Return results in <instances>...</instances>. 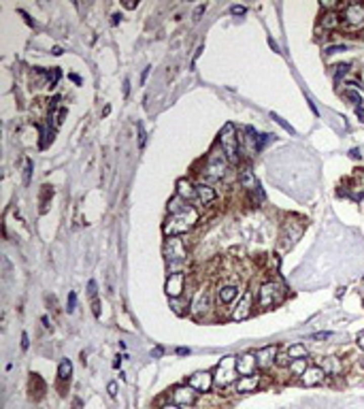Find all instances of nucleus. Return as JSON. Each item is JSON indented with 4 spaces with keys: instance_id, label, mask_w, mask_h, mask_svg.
I'll list each match as a JSON object with an SVG mask.
<instances>
[{
    "instance_id": "nucleus-1",
    "label": "nucleus",
    "mask_w": 364,
    "mask_h": 409,
    "mask_svg": "<svg viewBox=\"0 0 364 409\" xmlns=\"http://www.w3.org/2000/svg\"><path fill=\"white\" fill-rule=\"evenodd\" d=\"M169 211H171V216L162 226L166 237H181L183 232L194 228L196 222H198V211H196L192 204L181 200L179 196L169 202Z\"/></svg>"
},
{
    "instance_id": "nucleus-2",
    "label": "nucleus",
    "mask_w": 364,
    "mask_h": 409,
    "mask_svg": "<svg viewBox=\"0 0 364 409\" xmlns=\"http://www.w3.org/2000/svg\"><path fill=\"white\" fill-rule=\"evenodd\" d=\"M220 147L230 165H238V160H241V141H238L234 124H230V121L224 124L220 130Z\"/></svg>"
},
{
    "instance_id": "nucleus-3",
    "label": "nucleus",
    "mask_w": 364,
    "mask_h": 409,
    "mask_svg": "<svg viewBox=\"0 0 364 409\" xmlns=\"http://www.w3.org/2000/svg\"><path fill=\"white\" fill-rule=\"evenodd\" d=\"M164 258L169 262L171 273L181 271V264L188 260V245L181 237H169L164 243Z\"/></svg>"
},
{
    "instance_id": "nucleus-4",
    "label": "nucleus",
    "mask_w": 364,
    "mask_h": 409,
    "mask_svg": "<svg viewBox=\"0 0 364 409\" xmlns=\"http://www.w3.org/2000/svg\"><path fill=\"white\" fill-rule=\"evenodd\" d=\"M238 371H236V356H224L220 362H217L215 371H213V384L217 388H228L230 384L236 382Z\"/></svg>"
},
{
    "instance_id": "nucleus-5",
    "label": "nucleus",
    "mask_w": 364,
    "mask_h": 409,
    "mask_svg": "<svg viewBox=\"0 0 364 409\" xmlns=\"http://www.w3.org/2000/svg\"><path fill=\"white\" fill-rule=\"evenodd\" d=\"M286 296V288L277 281H264L258 290V305L262 309H268V307H275L284 301Z\"/></svg>"
},
{
    "instance_id": "nucleus-6",
    "label": "nucleus",
    "mask_w": 364,
    "mask_h": 409,
    "mask_svg": "<svg viewBox=\"0 0 364 409\" xmlns=\"http://www.w3.org/2000/svg\"><path fill=\"white\" fill-rule=\"evenodd\" d=\"M228 158L220 151H213L209 153V158H207V165H205V175L209 179H224L226 173H228Z\"/></svg>"
},
{
    "instance_id": "nucleus-7",
    "label": "nucleus",
    "mask_w": 364,
    "mask_h": 409,
    "mask_svg": "<svg viewBox=\"0 0 364 409\" xmlns=\"http://www.w3.org/2000/svg\"><path fill=\"white\" fill-rule=\"evenodd\" d=\"M252 313H254V292L245 290V294L238 299V305L234 307V311L230 313V320L232 322H243L247 318H252Z\"/></svg>"
},
{
    "instance_id": "nucleus-8",
    "label": "nucleus",
    "mask_w": 364,
    "mask_h": 409,
    "mask_svg": "<svg viewBox=\"0 0 364 409\" xmlns=\"http://www.w3.org/2000/svg\"><path fill=\"white\" fill-rule=\"evenodd\" d=\"M303 230H305V226H303V222H294V220H288L286 224H284V232H281V245L288 250V248H292V245L303 237Z\"/></svg>"
},
{
    "instance_id": "nucleus-9",
    "label": "nucleus",
    "mask_w": 364,
    "mask_h": 409,
    "mask_svg": "<svg viewBox=\"0 0 364 409\" xmlns=\"http://www.w3.org/2000/svg\"><path fill=\"white\" fill-rule=\"evenodd\" d=\"M196 394L198 392H196L194 388H190L188 384L177 386V388H173V392H171V401L175 405H179V407H192L196 403Z\"/></svg>"
},
{
    "instance_id": "nucleus-10",
    "label": "nucleus",
    "mask_w": 364,
    "mask_h": 409,
    "mask_svg": "<svg viewBox=\"0 0 364 409\" xmlns=\"http://www.w3.org/2000/svg\"><path fill=\"white\" fill-rule=\"evenodd\" d=\"M164 290H166V294H169L171 299H179V296L183 294V290H185V273L183 271L171 273L169 277H166Z\"/></svg>"
},
{
    "instance_id": "nucleus-11",
    "label": "nucleus",
    "mask_w": 364,
    "mask_h": 409,
    "mask_svg": "<svg viewBox=\"0 0 364 409\" xmlns=\"http://www.w3.org/2000/svg\"><path fill=\"white\" fill-rule=\"evenodd\" d=\"M188 386L194 388V390L198 392V394L209 392L211 388L215 386V384H213V373H209V371H198V373H194V375L188 377Z\"/></svg>"
},
{
    "instance_id": "nucleus-12",
    "label": "nucleus",
    "mask_w": 364,
    "mask_h": 409,
    "mask_svg": "<svg viewBox=\"0 0 364 409\" xmlns=\"http://www.w3.org/2000/svg\"><path fill=\"white\" fill-rule=\"evenodd\" d=\"M277 354H279V347L277 345H264L256 352V362H258V369H270L277 360Z\"/></svg>"
},
{
    "instance_id": "nucleus-13",
    "label": "nucleus",
    "mask_w": 364,
    "mask_h": 409,
    "mask_svg": "<svg viewBox=\"0 0 364 409\" xmlns=\"http://www.w3.org/2000/svg\"><path fill=\"white\" fill-rule=\"evenodd\" d=\"M207 309H209V292H207L205 288H200L198 292L194 294V299H192L190 313H192V318L200 320L203 315H205V311H207Z\"/></svg>"
},
{
    "instance_id": "nucleus-14",
    "label": "nucleus",
    "mask_w": 364,
    "mask_h": 409,
    "mask_svg": "<svg viewBox=\"0 0 364 409\" xmlns=\"http://www.w3.org/2000/svg\"><path fill=\"white\" fill-rule=\"evenodd\" d=\"M343 19H345L347 28H358L364 24V5H345V11H343Z\"/></svg>"
},
{
    "instance_id": "nucleus-15",
    "label": "nucleus",
    "mask_w": 364,
    "mask_h": 409,
    "mask_svg": "<svg viewBox=\"0 0 364 409\" xmlns=\"http://www.w3.org/2000/svg\"><path fill=\"white\" fill-rule=\"evenodd\" d=\"M324 380H326V373H324V369H321L319 364H309V369H307L303 375H300V384L307 386V388L319 386Z\"/></svg>"
},
{
    "instance_id": "nucleus-16",
    "label": "nucleus",
    "mask_w": 364,
    "mask_h": 409,
    "mask_svg": "<svg viewBox=\"0 0 364 409\" xmlns=\"http://www.w3.org/2000/svg\"><path fill=\"white\" fill-rule=\"evenodd\" d=\"M258 386H260V375L258 373H254V375H241L234 382V390L238 394H247V392H254Z\"/></svg>"
},
{
    "instance_id": "nucleus-17",
    "label": "nucleus",
    "mask_w": 364,
    "mask_h": 409,
    "mask_svg": "<svg viewBox=\"0 0 364 409\" xmlns=\"http://www.w3.org/2000/svg\"><path fill=\"white\" fill-rule=\"evenodd\" d=\"M256 354H243V356H236V371L238 375H254L256 373Z\"/></svg>"
},
{
    "instance_id": "nucleus-18",
    "label": "nucleus",
    "mask_w": 364,
    "mask_h": 409,
    "mask_svg": "<svg viewBox=\"0 0 364 409\" xmlns=\"http://www.w3.org/2000/svg\"><path fill=\"white\" fill-rule=\"evenodd\" d=\"M238 296V285L236 283H224L217 288V301L220 305H230Z\"/></svg>"
},
{
    "instance_id": "nucleus-19",
    "label": "nucleus",
    "mask_w": 364,
    "mask_h": 409,
    "mask_svg": "<svg viewBox=\"0 0 364 409\" xmlns=\"http://www.w3.org/2000/svg\"><path fill=\"white\" fill-rule=\"evenodd\" d=\"M177 196H179L181 200H185V202L192 200L196 196V186L190 179H185V177L179 179V181H177Z\"/></svg>"
},
{
    "instance_id": "nucleus-20",
    "label": "nucleus",
    "mask_w": 364,
    "mask_h": 409,
    "mask_svg": "<svg viewBox=\"0 0 364 409\" xmlns=\"http://www.w3.org/2000/svg\"><path fill=\"white\" fill-rule=\"evenodd\" d=\"M238 183H241L245 190H256V192H260V183H258L254 171L249 169V167H245V169L241 171V175H238Z\"/></svg>"
},
{
    "instance_id": "nucleus-21",
    "label": "nucleus",
    "mask_w": 364,
    "mask_h": 409,
    "mask_svg": "<svg viewBox=\"0 0 364 409\" xmlns=\"http://www.w3.org/2000/svg\"><path fill=\"white\" fill-rule=\"evenodd\" d=\"M196 196H198V200L203 204H209V202H213L217 198V194H215V190L209 186V183H198V186H196Z\"/></svg>"
},
{
    "instance_id": "nucleus-22",
    "label": "nucleus",
    "mask_w": 364,
    "mask_h": 409,
    "mask_svg": "<svg viewBox=\"0 0 364 409\" xmlns=\"http://www.w3.org/2000/svg\"><path fill=\"white\" fill-rule=\"evenodd\" d=\"M319 366L324 369L326 375H339L341 369H343V364H341V360L337 356H328V358H324V360H319Z\"/></svg>"
},
{
    "instance_id": "nucleus-23",
    "label": "nucleus",
    "mask_w": 364,
    "mask_h": 409,
    "mask_svg": "<svg viewBox=\"0 0 364 409\" xmlns=\"http://www.w3.org/2000/svg\"><path fill=\"white\" fill-rule=\"evenodd\" d=\"M321 28H324V30H337V28H341V15L335 13V11L326 13L324 19H321Z\"/></svg>"
},
{
    "instance_id": "nucleus-24",
    "label": "nucleus",
    "mask_w": 364,
    "mask_h": 409,
    "mask_svg": "<svg viewBox=\"0 0 364 409\" xmlns=\"http://www.w3.org/2000/svg\"><path fill=\"white\" fill-rule=\"evenodd\" d=\"M288 369H290V373H292L294 377H300V375H303V373L309 369V362H307V358H296V360L290 362Z\"/></svg>"
},
{
    "instance_id": "nucleus-25",
    "label": "nucleus",
    "mask_w": 364,
    "mask_h": 409,
    "mask_svg": "<svg viewBox=\"0 0 364 409\" xmlns=\"http://www.w3.org/2000/svg\"><path fill=\"white\" fill-rule=\"evenodd\" d=\"M70 375H72V362L68 360V358H64V360L60 362V366H58V380L66 382V380H70Z\"/></svg>"
},
{
    "instance_id": "nucleus-26",
    "label": "nucleus",
    "mask_w": 364,
    "mask_h": 409,
    "mask_svg": "<svg viewBox=\"0 0 364 409\" xmlns=\"http://www.w3.org/2000/svg\"><path fill=\"white\" fill-rule=\"evenodd\" d=\"M288 354L292 360H296V358H307V347L300 345V343H294V345L288 347Z\"/></svg>"
},
{
    "instance_id": "nucleus-27",
    "label": "nucleus",
    "mask_w": 364,
    "mask_h": 409,
    "mask_svg": "<svg viewBox=\"0 0 364 409\" xmlns=\"http://www.w3.org/2000/svg\"><path fill=\"white\" fill-rule=\"evenodd\" d=\"M343 96H345L347 100H351L356 107H362V96H360V92L356 88H347L345 92H343Z\"/></svg>"
},
{
    "instance_id": "nucleus-28",
    "label": "nucleus",
    "mask_w": 364,
    "mask_h": 409,
    "mask_svg": "<svg viewBox=\"0 0 364 409\" xmlns=\"http://www.w3.org/2000/svg\"><path fill=\"white\" fill-rule=\"evenodd\" d=\"M270 117H273V119H275V121H277V124H279V126H281V128H284L286 132H290V135H296V130H294L292 126H290V124H288V121H286V119H281V117H279L277 113H270Z\"/></svg>"
},
{
    "instance_id": "nucleus-29",
    "label": "nucleus",
    "mask_w": 364,
    "mask_h": 409,
    "mask_svg": "<svg viewBox=\"0 0 364 409\" xmlns=\"http://www.w3.org/2000/svg\"><path fill=\"white\" fill-rule=\"evenodd\" d=\"M290 362H292V358H290L288 352H279L277 354V360H275L277 366H290Z\"/></svg>"
},
{
    "instance_id": "nucleus-30",
    "label": "nucleus",
    "mask_w": 364,
    "mask_h": 409,
    "mask_svg": "<svg viewBox=\"0 0 364 409\" xmlns=\"http://www.w3.org/2000/svg\"><path fill=\"white\" fill-rule=\"evenodd\" d=\"M75 307H77V294L70 292V294H68V301H66V311L72 313V311H75Z\"/></svg>"
},
{
    "instance_id": "nucleus-31",
    "label": "nucleus",
    "mask_w": 364,
    "mask_h": 409,
    "mask_svg": "<svg viewBox=\"0 0 364 409\" xmlns=\"http://www.w3.org/2000/svg\"><path fill=\"white\" fill-rule=\"evenodd\" d=\"M335 68H337V70H335V79H337V81L349 73V64H339V66H335Z\"/></svg>"
},
{
    "instance_id": "nucleus-32",
    "label": "nucleus",
    "mask_w": 364,
    "mask_h": 409,
    "mask_svg": "<svg viewBox=\"0 0 364 409\" xmlns=\"http://www.w3.org/2000/svg\"><path fill=\"white\" fill-rule=\"evenodd\" d=\"M324 51H326L328 56H332V54H339V51H347V45H330Z\"/></svg>"
},
{
    "instance_id": "nucleus-33",
    "label": "nucleus",
    "mask_w": 364,
    "mask_h": 409,
    "mask_svg": "<svg viewBox=\"0 0 364 409\" xmlns=\"http://www.w3.org/2000/svg\"><path fill=\"white\" fill-rule=\"evenodd\" d=\"M92 311H94L96 318H100V301H98V296H92Z\"/></svg>"
},
{
    "instance_id": "nucleus-34",
    "label": "nucleus",
    "mask_w": 364,
    "mask_h": 409,
    "mask_svg": "<svg viewBox=\"0 0 364 409\" xmlns=\"http://www.w3.org/2000/svg\"><path fill=\"white\" fill-rule=\"evenodd\" d=\"M330 337H332V333H315V335H311V339H313V341H326V339H330Z\"/></svg>"
},
{
    "instance_id": "nucleus-35",
    "label": "nucleus",
    "mask_w": 364,
    "mask_h": 409,
    "mask_svg": "<svg viewBox=\"0 0 364 409\" xmlns=\"http://www.w3.org/2000/svg\"><path fill=\"white\" fill-rule=\"evenodd\" d=\"M230 13H232V15H245L247 9H245L243 5H232V7H230Z\"/></svg>"
},
{
    "instance_id": "nucleus-36",
    "label": "nucleus",
    "mask_w": 364,
    "mask_h": 409,
    "mask_svg": "<svg viewBox=\"0 0 364 409\" xmlns=\"http://www.w3.org/2000/svg\"><path fill=\"white\" fill-rule=\"evenodd\" d=\"M45 75H47V79H49V84L56 86V81L60 79V70H49V73H45Z\"/></svg>"
},
{
    "instance_id": "nucleus-37",
    "label": "nucleus",
    "mask_w": 364,
    "mask_h": 409,
    "mask_svg": "<svg viewBox=\"0 0 364 409\" xmlns=\"http://www.w3.org/2000/svg\"><path fill=\"white\" fill-rule=\"evenodd\" d=\"M205 11H207V5H198V7H196V11H194V15H192V17H194V22H198Z\"/></svg>"
},
{
    "instance_id": "nucleus-38",
    "label": "nucleus",
    "mask_w": 364,
    "mask_h": 409,
    "mask_svg": "<svg viewBox=\"0 0 364 409\" xmlns=\"http://www.w3.org/2000/svg\"><path fill=\"white\" fill-rule=\"evenodd\" d=\"M30 175H32V160H26V175H24L26 183H30Z\"/></svg>"
},
{
    "instance_id": "nucleus-39",
    "label": "nucleus",
    "mask_w": 364,
    "mask_h": 409,
    "mask_svg": "<svg viewBox=\"0 0 364 409\" xmlns=\"http://www.w3.org/2000/svg\"><path fill=\"white\" fill-rule=\"evenodd\" d=\"M88 292H90V296H98V285H96L94 279H92V281L88 283Z\"/></svg>"
},
{
    "instance_id": "nucleus-40",
    "label": "nucleus",
    "mask_w": 364,
    "mask_h": 409,
    "mask_svg": "<svg viewBox=\"0 0 364 409\" xmlns=\"http://www.w3.org/2000/svg\"><path fill=\"white\" fill-rule=\"evenodd\" d=\"M107 392H109L111 398H115V396H117V384H115V382H111V384L107 386Z\"/></svg>"
},
{
    "instance_id": "nucleus-41",
    "label": "nucleus",
    "mask_w": 364,
    "mask_h": 409,
    "mask_svg": "<svg viewBox=\"0 0 364 409\" xmlns=\"http://www.w3.org/2000/svg\"><path fill=\"white\" fill-rule=\"evenodd\" d=\"M145 139H147V135H145V128L143 124H139V145L145 147Z\"/></svg>"
},
{
    "instance_id": "nucleus-42",
    "label": "nucleus",
    "mask_w": 364,
    "mask_h": 409,
    "mask_svg": "<svg viewBox=\"0 0 364 409\" xmlns=\"http://www.w3.org/2000/svg\"><path fill=\"white\" fill-rule=\"evenodd\" d=\"M30 347V339H28V333H22V350H28Z\"/></svg>"
},
{
    "instance_id": "nucleus-43",
    "label": "nucleus",
    "mask_w": 364,
    "mask_h": 409,
    "mask_svg": "<svg viewBox=\"0 0 364 409\" xmlns=\"http://www.w3.org/2000/svg\"><path fill=\"white\" fill-rule=\"evenodd\" d=\"M356 117L364 124V105H362V107H356Z\"/></svg>"
},
{
    "instance_id": "nucleus-44",
    "label": "nucleus",
    "mask_w": 364,
    "mask_h": 409,
    "mask_svg": "<svg viewBox=\"0 0 364 409\" xmlns=\"http://www.w3.org/2000/svg\"><path fill=\"white\" fill-rule=\"evenodd\" d=\"M356 341H358V345L362 347V350H364V331H360L358 333V337H356Z\"/></svg>"
},
{
    "instance_id": "nucleus-45",
    "label": "nucleus",
    "mask_w": 364,
    "mask_h": 409,
    "mask_svg": "<svg viewBox=\"0 0 364 409\" xmlns=\"http://www.w3.org/2000/svg\"><path fill=\"white\" fill-rule=\"evenodd\" d=\"M268 45H270V47H273V51H275V54H281V51H279V45L275 43V40H273V38H268Z\"/></svg>"
},
{
    "instance_id": "nucleus-46",
    "label": "nucleus",
    "mask_w": 364,
    "mask_h": 409,
    "mask_svg": "<svg viewBox=\"0 0 364 409\" xmlns=\"http://www.w3.org/2000/svg\"><path fill=\"white\" fill-rule=\"evenodd\" d=\"M119 22H122V15H119V13H115V15H113V19H111V24H113V26H117Z\"/></svg>"
},
{
    "instance_id": "nucleus-47",
    "label": "nucleus",
    "mask_w": 364,
    "mask_h": 409,
    "mask_svg": "<svg viewBox=\"0 0 364 409\" xmlns=\"http://www.w3.org/2000/svg\"><path fill=\"white\" fill-rule=\"evenodd\" d=\"M162 409H183V407L175 405V403H166V405H162Z\"/></svg>"
},
{
    "instance_id": "nucleus-48",
    "label": "nucleus",
    "mask_w": 364,
    "mask_h": 409,
    "mask_svg": "<svg viewBox=\"0 0 364 409\" xmlns=\"http://www.w3.org/2000/svg\"><path fill=\"white\" fill-rule=\"evenodd\" d=\"M128 92H130V81L126 79L124 81V96H128Z\"/></svg>"
},
{
    "instance_id": "nucleus-49",
    "label": "nucleus",
    "mask_w": 364,
    "mask_h": 409,
    "mask_svg": "<svg viewBox=\"0 0 364 409\" xmlns=\"http://www.w3.org/2000/svg\"><path fill=\"white\" fill-rule=\"evenodd\" d=\"M177 354H179V356H185V354H190V350H188V347H177Z\"/></svg>"
},
{
    "instance_id": "nucleus-50",
    "label": "nucleus",
    "mask_w": 364,
    "mask_h": 409,
    "mask_svg": "<svg viewBox=\"0 0 364 409\" xmlns=\"http://www.w3.org/2000/svg\"><path fill=\"white\" fill-rule=\"evenodd\" d=\"M349 156H351L353 160H360V151H358V149H351V151H349Z\"/></svg>"
},
{
    "instance_id": "nucleus-51",
    "label": "nucleus",
    "mask_w": 364,
    "mask_h": 409,
    "mask_svg": "<svg viewBox=\"0 0 364 409\" xmlns=\"http://www.w3.org/2000/svg\"><path fill=\"white\" fill-rule=\"evenodd\" d=\"M122 358H124V356H117L115 360H113V366H115V369H119V366H122Z\"/></svg>"
},
{
    "instance_id": "nucleus-52",
    "label": "nucleus",
    "mask_w": 364,
    "mask_h": 409,
    "mask_svg": "<svg viewBox=\"0 0 364 409\" xmlns=\"http://www.w3.org/2000/svg\"><path fill=\"white\" fill-rule=\"evenodd\" d=\"M51 51H54V56H62V54H64V49H62V47H54Z\"/></svg>"
},
{
    "instance_id": "nucleus-53",
    "label": "nucleus",
    "mask_w": 364,
    "mask_h": 409,
    "mask_svg": "<svg viewBox=\"0 0 364 409\" xmlns=\"http://www.w3.org/2000/svg\"><path fill=\"white\" fill-rule=\"evenodd\" d=\"M147 75H149V66L143 70V77H141V81H143V84H145V79H147Z\"/></svg>"
},
{
    "instance_id": "nucleus-54",
    "label": "nucleus",
    "mask_w": 364,
    "mask_h": 409,
    "mask_svg": "<svg viewBox=\"0 0 364 409\" xmlns=\"http://www.w3.org/2000/svg\"><path fill=\"white\" fill-rule=\"evenodd\" d=\"M124 7H126V9H137V7H139V3H126Z\"/></svg>"
},
{
    "instance_id": "nucleus-55",
    "label": "nucleus",
    "mask_w": 364,
    "mask_h": 409,
    "mask_svg": "<svg viewBox=\"0 0 364 409\" xmlns=\"http://www.w3.org/2000/svg\"><path fill=\"white\" fill-rule=\"evenodd\" d=\"M307 102H309V107H311V111H313V113H315V115H317V113H319V111H317V109H315V105H313V102H311V100H307Z\"/></svg>"
},
{
    "instance_id": "nucleus-56",
    "label": "nucleus",
    "mask_w": 364,
    "mask_h": 409,
    "mask_svg": "<svg viewBox=\"0 0 364 409\" xmlns=\"http://www.w3.org/2000/svg\"><path fill=\"white\" fill-rule=\"evenodd\" d=\"M360 209H362V213H364V196H360Z\"/></svg>"
},
{
    "instance_id": "nucleus-57",
    "label": "nucleus",
    "mask_w": 364,
    "mask_h": 409,
    "mask_svg": "<svg viewBox=\"0 0 364 409\" xmlns=\"http://www.w3.org/2000/svg\"><path fill=\"white\" fill-rule=\"evenodd\" d=\"M360 364H362V366H364V356H362V358H360Z\"/></svg>"
}]
</instances>
